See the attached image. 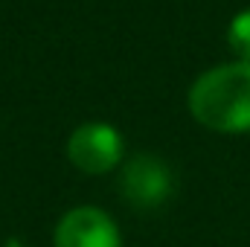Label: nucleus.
<instances>
[{
	"label": "nucleus",
	"instance_id": "f257e3e1",
	"mask_svg": "<svg viewBox=\"0 0 250 247\" xmlns=\"http://www.w3.org/2000/svg\"><path fill=\"white\" fill-rule=\"evenodd\" d=\"M189 114L218 134L250 131V62L212 67L189 87Z\"/></svg>",
	"mask_w": 250,
	"mask_h": 247
},
{
	"label": "nucleus",
	"instance_id": "f03ea898",
	"mask_svg": "<svg viewBox=\"0 0 250 247\" xmlns=\"http://www.w3.org/2000/svg\"><path fill=\"white\" fill-rule=\"evenodd\" d=\"M120 189L123 198L137 206V209H157L163 206L172 192H175V175L169 169L166 160H160L157 154H134L123 166L120 175Z\"/></svg>",
	"mask_w": 250,
	"mask_h": 247
},
{
	"label": "nucleus",
	"instance_id": "7ed1b4c3",
	"mask_svg": "<svg viewBox=\"0 0 250 247\" xmlns=\"http://www.w3.org/2000/svg\"><path fill=\"white\" fill-rule=\"evenodd\" d=\"M67 160L84 175H105L123 160V137L108 123L79 125L67 140Z\"/></svg>",
	"mask_w": 250,
	"mask_h": 247
},
{
	"label": "nucleus",
	"instance_id": "20e7f679",
	"mask_svg": "<svg viewBox=\"0 0 250 247\" xmlns=\"http://www.w3.org/2000/svg\"><path fill=\"white\" fill-rule=\"evenodd\" d=\"M53 247H123L117 221L99 206H76L56 227Z\"/></svg>",
	"mask_w": 250,
	"mask_h": 247
},
{
	"label": "nucleus",
	"instance_id": "39448f33",
	"mask_svg": "<svg viewBox=\"0 0 250 247\" xmlns=\"http://www.w3.org/2000/svg\"><path fill=\"white\" fill-rule=\"evenodd\" d=\"M227 44L239 62H250V9H242L227 26Z\"/></svg>",
	"mask_w": 250,
	"mask_h": 247
}]
</instances>
